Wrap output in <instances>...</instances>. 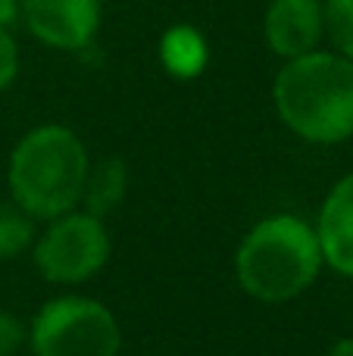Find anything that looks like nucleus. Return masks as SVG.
Returning <instances> with one entry per match:
<instances>
[{
  "instance_id": "nucleus-1",
  "label": "nucleus",
  "mask_w": 353,
  "mask_h": 356,
  "mask_svg": "<svg viewBox=\"0 0 353 356\" xmlns=\"http://www.w3.org/2000/svg\"><path fill=\"white\" fill-rule=\"evenodd\" d=\"M279 119L310 144L353 138V60L335 50H313L285 60L272 85Z\"/></svg>"
},
{
  "instance_id": "nucleus-2",
  "label": "nucleus",
  "mask_w": 353,
  "mask_h": 356,
  "mask_svg": "<svg viewBox=\"0 0 353 356\" xmlns=\"http://www.w3.org/2000/svg\"><path fill=\"white\" fill-rule=\"evenodd\" d=\"M88 150L66 125H38L10 156L13 203L31 219H56L79 207L88 175Z\"/></svg>"
},
{
  "instance_id": "nucleus-3",
  "label": "nucleus",
  "mask_w": 353,
  "mask_h": 356,
  "mask_svg": "<svg viewBox=\"0 0 353 356\" xmlns=\"http://www.w3.org/2000/svg\"><path fill=\"white\" fill-rule=\"evenodd\" d=\"M322 247L310 222L269 216L238 247V282L263 303H285L304 294L322 269Z\"/></svg>"
},
{
  "instance_id": "nucleus-4",
  "label": "nucleus",
  "mask_w": 353,
  "mask_h": 356,
  "mask_svg": "<svg viewBox=\"0 0 353 356\" xmlns=\"http://www.w3.org/2000/svg\"><path fill=\"white\" fill-rule=\"evenodd\" d=\"M35 356H119V322L91 297H56L28 328Z\"/></svg>"
},
{
  "instance_id": "nucleus-5",
  "label": "nucleus",
  "mask_w": 353,
  "mask_h": 356,
  "mask_svg": "<svg viewBox=\"0 0 353 356\" xmlns=\"http://www.w3.org/2000/svg\"><path fill=\"white\" fill-rule=\"evenodd\" d=\"M110 259V234L91 213H66L50 219L35 244V266L54 284H79L97 275Z\"/></svg>"
},
{
  "instance_id": "nucleus-6",
  "label": "nucleus",
  "mask_w": 353,
  "mask_h": 356,
  "mask_svg": "<svg viewBox=\"0 0 353 356\" xmlns=\"http://www.w3.org/2000/svg\"><path fill=\"white\" fill-rule=\"evenodd\" d=\"M19 16L41 44L72 54L97 38L104 6L100 0H19Z\"/></svg>"
},
{
  "instance_id": "nucleus-7",
  "label": "nucleus",
  "mask_w": 353,
  "mask_h": 356,
  "mask_svg": "<svg viewBox=\"0 0 353 356\" xmlns=\"http://www.w3.org/2000/svg\"><path fill=\"white\" fill-rule=\"evenodd\" d=\"M263 35L269 50L281 60H297L319 50V44L325 41L322 0H269Z\"/></svg>"
},
{
  "instance_id": "nucleus-8",
  "label": "nucleus",
  "mask_w": 353,
  "mask_h": 356,
  "mask_svg": "<svg viewBox=\"0 0 353 356\" xmlns=\"http://www.w3.org/2000/svg\"><path fill=\"white\" fill-rule=\"evenodd\" d=\"M316 234L325 263L341 275L353 278V172L329 191L319 213Z\"/></svg>"
},
{
  "instance_id": "nucleus-9",
  "label": "nucleus",
  "mask_w": 353,
  "mask_h": 356,
  "mask_svg": "<svg viewBox=\"0 0 353 356\" xmlns=\"http://www.w3.org/2000/svg\"><path fill=\"white\" fill-rule=\"evenodd\" d=\"M125 191H129V166L119 156H110V160H100L97 166H88L79 203H85V213L104 219L113 209H119Z\"/></svg>"
},
{
  "instance_id": "nucleus-10",
  "label": "nucleus",
  "mask_w": 353,
  "mask_h": 356,
  "mask_svg": "<svg viewBox=\"0 0 353 356\" xmlns=\"http://www.w3.org/2000/svg\"><path fill=\"white\" fill-rule=\"evenodd\" d=\"M163 63L172 75L179 79H191L206 66V44L197 31L191 29H175L163 41Z\"/></svg>"
},
{
  "instance_id": "nucleus-11",
  "label": "nucleus",
  "mask_w": 353,
  "mask_h": 356,
  "mask_svg": "<svg viewBox=\"0 0 353 356\" xmlns=\"http://www.w3.org/2000/svg\"><path fill=\"white\" fill-rule=\"evenodd\" d=\"M35 241V219L13 200H0V259H16Z\"/></svg>"
},
{
  "instance_id": "nucleus-12",
  "label": "nucleus",
  "mask_w": 353,
  "mask_h": 356,
  "mask_svg": "<svg viewBox=\"0 0 353 356\" xmlns=\"http://www.w3.org/2000/svg\"><path fill=\"white\" fill-rule=\"evenodd\" d=\"M322 29L331 50L353 60V0H322Z\"/></svg>"
},
{
  "instance_id": "nucleus-13",
  "label": "nucleus",
  "mask_w": 353,
  "mask_h": 356,
  "mask_svg": "<svg viewBox=\"0 0 353 356\" xmlns=\"http://www.w3.org/2000/svg\"><path fill=\"white\" fill-rule=\"evenodd\" d=\"M19 75V44L13 38L10 25H0V91L16 81Z\"/></svg>"
},
{
  "instance_id": "nucleus-14",
  "label": "nucleus",
  "mask_w": 353,
  "mask_h": 356,
  "mask_svg": "<svg viewBox=\"0 0 353 356\" xmlns=\"http://www.w3.org/2000/svg\"><path fill=\"white\" fill-rule=\"evenodd\" d=\"M25 338H28V332H25L22 322H19L13 313H3V309H0V356H16L22 350Z\"/></svg>"
},
{
  "instance_id": "nucleus-15",
  "label": "nucleus",
  "mask_w": 353,
  "mask_h": 356,
  "mask_svg": "<svg viewBox=\"0 0 353 356\" xmlns=\"http://www.w3.org/2000/svg\"><path fill=\"white\" fill-rule=\"evenodd\" d=\"M19 16V0H0V25H13Z\"/></svg>"
},
{
  "instance_id": "nucleus-16",
  "label": "nucleus",
  "mask_w": 353,
  "mask_h": 356,
  "mask_svg": "<svg viewBox=\"0 0 353 356\" xmlns=\"http://www.w3.org/2000/svg\"><path fill=\"white\" fill-rule=\"evenodd\" d=\"M329 356H353V338H344V341H338L335 347L329 350Z\"/></svg>"
}]
</instances>
